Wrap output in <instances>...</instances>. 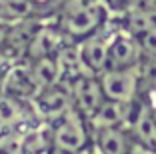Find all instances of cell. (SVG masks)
Masks as SVG:
<instances>
[{"instance_id":"9c48e42d","label":"cell","mask_w":156,"mask_h":154,"mask_svg":"<svg viewBox=\"0 0 156 154\" xmlns=\"http://www.w3.org/2000/svg\"><path fill=\"white\" fill-rule=\"evenodd\" d=\"M128 112H130V102H116V100H108L88 118L92 130H100V128H116L122 126L126 128L128 122Z\"/></svg>"},{"instance_id":"7c38bea8","label":"cell","mask_w":156,"mask_h":154,"mask_svg":"<svg viewBox=\"0 0 156 154\" xmlns=\"http://www.w3.org/2000/svg\"><path fill=\"white\" fill-rule=\"evenodd\" d=\"M0 10H4L12 18H28L34 10L32 0H0Z\"/></svg>"},{"instance_id":"e0dca14e","label":"cell","mask_w":156,"mask_h":154,"mask_svg":"<svg viewBox=\"0 0 156 154\" xmlns=\"http://www.w3.org/2000/svg\"><path fill=\"white\" fill-rule=\"evenodd\" d=\"M154 114H156V106H154Z\"/></svg>"},{"instance_id":"52a82bcc","label":"cell","mask_w":156,"mask_h":154,"mask_svg":"<svg viewBox=\"0 0 156 154\" xmlns=\"http://www.w3.org/2000/svg\"><path fill=\"white\" fill-rule=\"evenodd\" d=\"M110 38L112 34H106V32H96L92 36L84 38V40L78 42L80 46V56H82V62L86 66V70L90 74H102L108 68V50H110Z\"/></svg>"},{"instance_id":"8fae6325","label":"cell","mask_w":156,"mask_h":154,"mask_svg":"<svg viewBox=\"0 0 156 154\" xmlns=\"http://www.w3.org/2000/svg\"><path fill=\"white\" fill-rule=\"evenodd\" d=\"M30 70H32V78L36 82L38 90L50 88L58 82H62V74H60L56 56H40V58L30 60Z\"/></svg>"},{"instance_id":"8992f818","label":"cell","mask_w":156,"mask_h":154,"mask_svg":"<svg viewBox=\"0 0 156 154\" xmlns=\"http://www.w3.org/2000/svg\"><path fill=\"white\" fill-rule=\"evenodd\" d=\"M142 46L130 30L112 32L108 50V68H134L142 62ZM106 68V70H108Z\"/></svg>"},{"instance_id":"ba28073f","label":"cell","mask_w":156,"mask_h":154,"mask_svg":"<svg viewBox=\"0 0 156 154\" xmlns=\"http://www.w3.org/2000/svg\"><path fill=\"white\" fill-rule=\"evenodd\" d=\"M132 142L130 132L122 126L92 130V144L96 154H128Z\"/></svg>"},{"instance_id":"3957f363","label":"cell","mask_w":156,"mask_h":154,"mask_svg":"<svg viewBox=\"0 0 156 154\" xmlns=\"http://www.w3.org/2000/svg\"><path fill=\"white\" fill-rule=\"evenodd\" d=\"M108 100L116 102H134L140 90V64L134 68H108L102 74H98Z\"/></svg>"},{"instance_id":"5bb4252c","label":"cell","mask_w":156,"mask_h":154,"mask_svg":"<svg viewBox=\"0 0 156 154\" xmlns=\"http://www.w3.org/2000/svg\"><path fill=\"white\" fill-rule=\"evenodd\" d=\"M128 154H156V150L154 148H148V146L140 144V142H132Z\"/></svg>"},{"instance_id":"277c9868","label":"cell","mask_w":156,"mask_h":154,"mask_svg":"<svg viewBox=\"0 0 156 154\" xmlns=\"http://www.w3.org/2000/svg\"><path fill=\"white\" fill-rule=\"evenodd\" d=\"M34 108V114L46 122H56L64 116L66 112L74 108L72 104V92H70L68 82H58L50 88H42L38 94L30 100Z\"/></svg>"},{"instance_id":"7a4b0ae2","label":"cell","mask_w":156,"mask_h":154,"mask_svg":"<svg viewBox=\"0 0 156 154\" xmlns=\"http://www.w3.org/2000/svg\"><path fill=\"white\" fill-rule=\"evenodd\" d=\"M50 140L52 148L62 154H82L92 144V128L86 118L72 108L50 124Z\"/></svg>"},{"instance_id":"6da1fadb","label":"cell","mask_w":156,"mask_h":154,"mask_svg":"<svg viewBox=\"0 0 156 154\" xmlns=\"http://www.w3.org/2000/svg\"><path fill=\"white\" fill-rule=\"evenodd\" d=\"M70 6L60 12L58 26L74 42L96 34L104 28L108 18V8L102 0H68Z\"/></svg>"},{"instance_id":"4fadbf2b","label":"cell","mask_w":156,"mask_h":154,"mask_svg":"<svg viewBox=\"0 0 156 154\" xmlns=\"http://www.w3.org/2000/svg\"><path fill=\"white\" fill-rule=\"evenodd\" d=\"M138 40H140L144 56L156 60V30H150V32H146V34H140Z\"/></svg>"},{"instance_id":"ac0fdd59","label":"cell","mask_w":156,"mask_h":154,"mask_svg":"<svg viewBox=\"0 0 156 154\" xmlns=\"http://www.w3.org/2000/svg\"><path fill=\"white\" fill-rule=\"evenodd\" d=\"M0 132H2V130H0Z\"/></svg>"},{"instance_id":"9a60e30c","label":"cell","mask_w":156,"mask_h":154,"mask_svg":"<svg viewBox=\"0 0 156 154\" xmlns=\"http://www.w3.org/2000/svg\"><path fill=\"white\" fill-rule=\"evenodd\" d=\"M4 92V74L0 72V94Z\"/></svg>"},{"instance_id":"2e32d148","label":"cell","mask_w":156,"mask_h":154,"mask_svg":"<svg viewBox=\"0 0 156 154\" xmlns=\"http://www.w3.org/2000/svg\"><path fill=\"white\" fill-rule=\"evenodd\" d=\"M126 2H136V0H126Z\"/></svg>"},{"instance_id":"30bf717a","label":"cell","mask_w":156,"mask_h":154,"mask_svg":"<svg viewBox=\"0 0 156 154\" xmlns=\"http://www.w3.org/2000/svg\"><path fill=\"white\" fill-rule=\"evenodd\" d=\"M30 110L34 108H28L24 98L2 92L0 94V130L10 132V130L20 128V124L28 120Z\"/></svg>"},{"instance_id":"5b68a950","label":"cell","mask_w":156,"mask_h":154,"mask_svg":"<svg viewBox=\"0 0 156 154\" xmlns=\"http://www.w3.org/2000/svg\"><path fill=\"white\" fill-rule=\"evenodd\" d=\"M72 92V104L84 118H90L106 102V94L102 90L100 78L96 74H84L76 80L68 82Z\"/></svg>"}]
</instances>
